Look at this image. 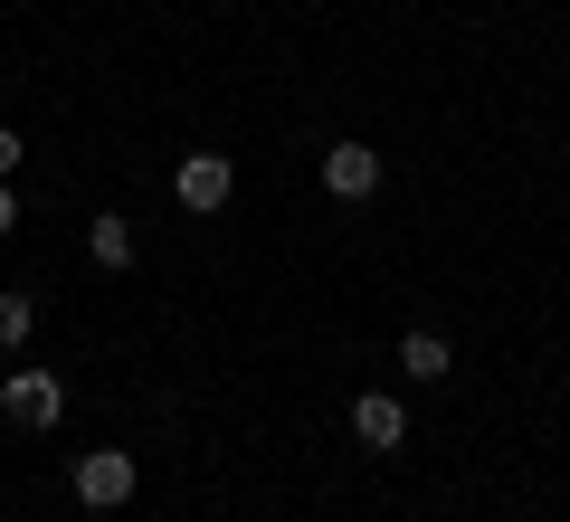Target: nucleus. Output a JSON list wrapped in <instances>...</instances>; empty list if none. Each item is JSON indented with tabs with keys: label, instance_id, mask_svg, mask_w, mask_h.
I'll use <instances>...</instances> for the list:
<instances>
[{
	"label": "nucleus",
	"instance_id": "nucleus-1",
	"mask_svg": "<svg viewBox=\"0 0 570 522\" xmlns=\"http://www.w3.org/2000/svg\"><path fill=\"white\" fill-rule=\"evenodd\" d=\"M171 200H181L190 219H219V209L238 200V161H228V152H181V171H171Z\"/></svg>",
	"mask_w": 570,
	"mask_h": 522
},
{
	"label": "nucleus",
	"instance_id": "nucleus-2",
	"mask_svg": "<svg viewBox=\"0 0 570 522\" xmlns=\"http://www.w3.org/2000/svg\"><path fill=\"white\" fill-rule=\"evenodd\" d=\"M0 408H10L20 427H58L67 418V381H58V371H39V362H20L10 381H0Z\"/></svg>",
	"mask_w": 570,
	"mask_h": 522
},
{
	"label": "nucleus",
	"instance_id": "nucleus-3",
	"mask_svg": "<svg viewBox=\"0 0 570 522\" xmlns=\"http://www.w3.org/2000/svg\"><path fill=\"white\" fill-rule=\"evenodd\" d=\"M77 503H86V513H115V503H134V456H124V446L77 456Z\"/></svg>",
	"mask_w": 570,
	"mask_h": 522
},
{
	"label": "nucleus",
	"instance_id": "nucleus-4",
	"mask_svg": "<svg viewBox=\"0 0 570 522\" xmlns=\"http://www.w3.org/2000/svg\"><path fill=\"white\" fill-rule=\"evenodd\" d=\"M324 190L333 200H371V190H381V152H371V142H333L324 152Z\"/></svg>",
	"mask_w": 570,
	"mask_h": 522
},
{
	"label": "nucleus",
	"instance_id": "nucleus-5",
	"mask_svg": "<svg viewBox=\"0 0 570 522\" xmlns=\"http://www.w3.org/2000/svg\"><path fill=\"white\" fill-rule=\"evenodd\" d=\"M352 437H362L371 456H390V446L409 437V408L390 400V390H362V400H352Z\"/></svg>",
	"mask_w": 570,
	"mask_h": 522
},
{
	"label": "nucleus",
	"instance_id": "nucleus-6",
	"mask_svg": "<svg viewBox=\"0 0 570 522\" xmlns=\"http://www.w3.org/2000/svg\"><path fill=\"white\" fill-rule=\"evenodd\" d=\"M86 257H96L105 276H124V266H134V219H124V209H105V219H86Z\"/></svg>",
	"mask_w": 570,
	"mask_h": 522
},
{
	"label": "nucleus",
	"instance_id": "nucleus-7",
	"mask_svg": "<svg viewBox=\"0 0 570 522\" xmlns=\"http://www.w3.org/2000/svg\"><path fill=\"white\" fill-rule=\"evenodd\" d=\"M400 371H409V381H448V371H456L448 333H400Z\"/></svg>",
	"mask_w": 570,
	"mask_h": 522
},
{
	"label": "nucleus",
	"instance_id": "nucleus-8",
	"mask_svg": "<svg viewBox=\"0 0 570 522\" xmlns=\"http://www.w3.org/2000/svg\"><path fill=\"white\" fill-rule=\"evenodd\" d=\"M29 323H39V314H29V295H0V352H20Z\"/></svg>",
	"mask_w": 570,
	"mask_h": 522
},
{
	"label": "nucleus",
	"instance_id": "nucleus-9",
	"mask_svg": "<svg viewBox=\"0 0 570 522\" xmlns=\"http://www.w3.org/2000/svg\"><path fill=\"white\" fill-rule=\"evenodd\" d=\"M20 161H29V142L10 134V124H0V181H10V171H20Z\"/></svg>",
	"mask_w": 570,
	"mask_h": 522
},
{
	"label": "nucleus",
	"instance_id": "nucleus-10",
	"mask_svg": "<svg viewBox=\"0 0 570 522\" xmlns=\"http://www.w3.org/2000/svg\"><path fill=\"white\" fill-rule=\"evenodd\" d=\"M10 228H20V200H10V181H0V238H10Z\"/></svg>",
	"mask_w": 570,
	"mask_h": 522
}]
</instances>
